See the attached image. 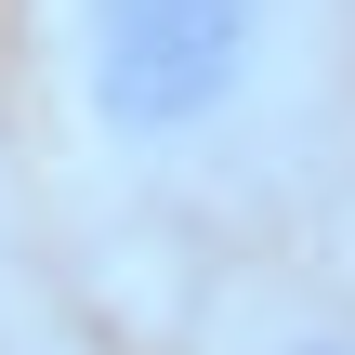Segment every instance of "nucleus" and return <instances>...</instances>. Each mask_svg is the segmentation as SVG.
I'll return each mask as SVG.
<instances>
[{"mask_svg":"<svg viewBox=\"0 0 355 355\" xmlns=\"http://www.w3.org/2000/svg\"><path fill=\"white\" fill-rule=\"evenodd\" d=\"M277 40V0H79V105L119 145L211 132Z\"/></svg>","mask_w":355,"mask_h":355,"instance_id":"1","label":"nucleus"},{"mask_svg":"<svg viewBox=\"0 0 355 355\" xmlns=\"http://www.w3.org/2000/svg\"><path fill=\"white\" fill-rule=\"evenodd\" d=\"M263 355H355V329H343V316H290Z\"/></svg>","mask_w":355,"mask_h":355,"instance_id":"2","label":"nucleus"}]
</instances>
